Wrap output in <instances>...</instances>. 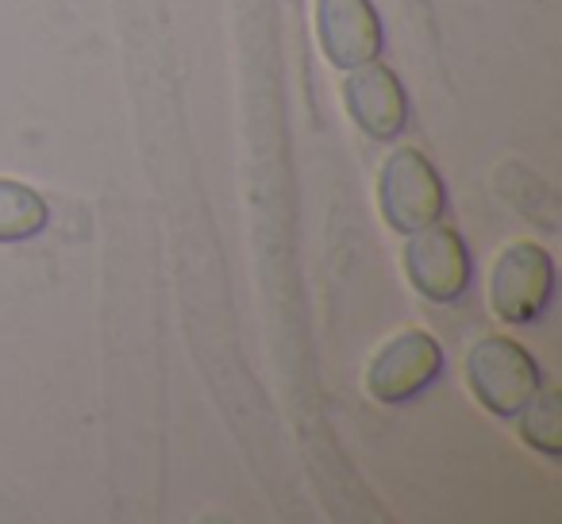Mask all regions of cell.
<instances>
[{"label": "cell", "instance_id": "3957f363", "mask_svg": "<svg viewBox=\"0 0 562 524\" xmlns=\"http://www.w3.org/2000/svg\"><path fill=\"white\" fill-rule=\"evenodd\" d=\"M382 216L390 220V227L397 232H420L428 224H439L443 216V181H439L436 166L420 155V150L405 147L385 163L382 170Z\"/></svg>", "mask_w": 562, "mask_h": 524}, {"label": "cell", "instance_id": "ba28073f", "mask_svg": "<svg viewBox=\"0 0 562 524\" xmlns=\"http://www.w3.org/2000/svg\"><path fill=\"white\" fill-rule=\"evenodd\" d=\"M47 224V204L24 181L0 178V243L32 239Z\"/></svg>", "mask_w": 562, "mask_h": 524}, {"label": "cell", "instance_id": "7a4b0ae2", "mask_svg": "<svg viewBox=\"0 0 562 524\" xmlns=\"http://www.w3.org/2000/svg\"><path fill=\"white\" fill-rule=\"evenodd\" d=\"M554 293V263L539 243L520 239L508 243L493 263L490 275V305L501 321L531 324L547 309Z\"/></svg>", "mask_w": 562, "mask_h": 524}, {"label": "cell", "instance_id": "6da1fadb", "mask_svg": "<svg viewBox=\"0 0 562 524\" xmlns=\"http://www.w3.org/2000/svg\"><path fill=\"white\" fill-rule=\"evenodd\" d=\"M467 382L490 413L516 416L539 393V367L520 344L485 336L467 355Z\"/></svg>", "mask_w": 562, "mask_h": 524}, {"label": "cell", "instance_id": "52a82bcc", "mask_svg": "<svg viewBox=\"0 0 562 524\" xmlns=\"http://www.w3.org/2000/svg\"><path fill=\"white\" fill-rule=\"evenodd\" d=\"M344 101H347V112L355 116V124L367 135H374V140H393V135H401V127H405V120H408V101H405V89H401L397 74L378 66L374 58L347 74Z\"/></svg>", "mask_w": 562, "mask_h": 524}, {"label": "cell", "instance_id": "277c9868", "mask_svg": "<svg viewBox=\"0 0 562 524\" xmlns=\"http://www.w3.org/2000/svg\"><path fill=\"white\" fill-rule=\"evenodd\" d=\"M405 275L428 301H454L470 286V255L467 243L451 227L428 224L408 232L405 243Z\"/></svg>", "mask_w": 562, "mask_h": 524}, {"label": "cell", "instance_id": "8992f818", "mask_svg": "<svg viewBox=\"0 0 562 524\" xmlns=\"http://www.w3.org/2000/svg\"><path fill=\"white\" fill-rule=\"evenodd\" d=\"M316 32L339 70H355L382 51V24L370 0H316Z\"/></svg>", "mask_w": 562, "mask_h": 524}, {"label": "cell", "instance_id": "9c48e42d", "mask_svg": "<svg viewBox=\"0 0 562 524\" xmlns=\"http://www.w3.org/2000/svg\"><path fill=\"white\" fill-rule=\"evenodd\" d=\"M520 413H524V439H528L531 447H539V451L559 455L562 451L559 390H539Z\"/></svg>", "mask_w": 562, "mask_h": 524}, {"label": "cell", "instance_id": "5b68a950", "mask_svg": "<svg viewBox=\"0 0 562 524\" xmlns=\"http://www.w3.org/2000/svg\"><path fill=\"white\" fill-rule=\"evenodd\" d=\"M439 367H443V352L428 332H401L374 355L367 370V390L385 405H397L428 390Z\"/></svg>", "mask_w": 562, "mask_h": 524}]
</instances>
